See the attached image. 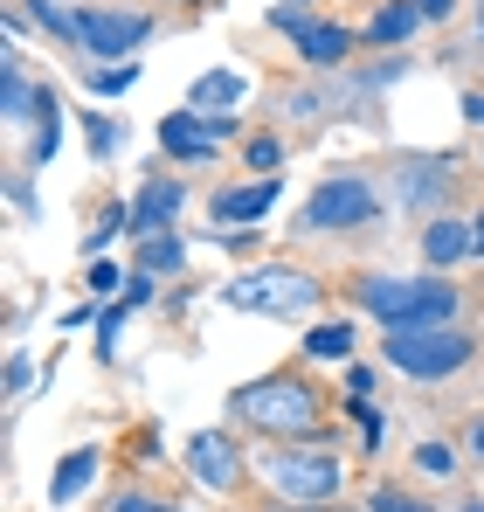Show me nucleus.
<instances>
[{
	"instance_id": "obj_44",
	"label": "nucleus",
	"mask_w": 484,
	"mask_h": 512,
	"mask_svg": "<svg viewBox=\"0 0 484 512\" xmlns=\"http://www.w3.org/2000/svg\"><path fill=\"white\" fill-rule=\"evenodd\" d=\"M471 450H478V457H484V416H478V423H471Z\"/></svg>"
},
{
	"instance_id": "obj_47",
	"label": "nucleus",
	"mask_w": 484,
	"mask_h": 512,
	"mask_svg": "<svg viewBox=\"0 0 484 512\" xmlns=\"http://www.w3.org/2000/svg\"><path fill=\"white\" fill-rule=\"evenodd\" d=\"M305 7H312V0H305Z\"/></svg>"
},
{
	"instance_id": "obj_45",
	"label": "nucleus",
	"mask_w": 484,
	"mask_h": 512,
	"mask_svg": "<svg viewBox=\"0 0 484 512\" xmlns=\"http://www.w3.org/2000/svg\"><path fill=\"white\" fill-rule=\"evenodd\" d=\"M464 512H484V499H471V506H464Z\"/></svg>"
},
{
	"instance_id": "obj_25",
	"label": "nucleus",
	"mask_w": 484,
	"mask_h": 512,
	"mask_svg": "<svg viewBox=\"0 0 484 512\" xmlns=\"http://www.w3.org/2000/svg\"><path fill=\"white\" fill-rule=\"evenodd\" d=\"M139 84V63H83V90L90 97H125Z\"/></svg>"
},
{
	"instance_id": "obj_43",
	"label": "nucleus",
	"mask_w": 484,
	"mask_h": 512,
	"mask_svg": "<svg viewBox=\"0 0 484 512\" xmlns=\"http://www.w3.org/2000/svg\"><path fill=\"white\" fill-rule=\"evenodd\" d=\"M471 243H478V256H484V208L471 215Z\"/></svg>"
},
{
	"instance_id": "obj_12",
	"label": "nucleus",
	"mask_w": 484,
	"mask_h": 512,
	"mask_svg": "<svg viewBox=\"0 0 484 512\" xmlns=\"http://www.w3.org/2000/svg\"><path fill=\"white\" fill-rule=\"evenodd\" d=\"M180 208H187V180H180V173H146L139 194H132V236H166V229H180Z\"/></svg>"
},
{
	"instance_id": "obj_3",
	"label": "nucleus",
	"mask_w": 484,
	"mask_h": 512,
	"mask_svg": "<svg viewBox=\"0 0 484 512\" xmlns=\"http://www.w3.org/2000/svg\"><path fill=\"white\" fill-rule=\"evenodd\" d=\"M229 416L249 429H263L270 443L284 436H319V388L305 374H263V381H242L229 395Z\"/></svg>"
},
{
	"instance_id": "obj_35",
	"label": "nucleus",
	"mask_w": 484,
	"mask_h": 512,
	"mask_svg": "<svg viewBox=\"0 0 484 512\" xmlns=\"http://www.w3.org/2000/svg\"><path fill=\"white\" fill-rule=\"evenodd\" d=\"M118 305H125V312H146V305H153V270H132V284H125Z\"/></svg>"
},
{
	"instance_id": "obj_38",
	"label": "nucleus",
	"mask_w": 484,
	"mask_h": 512,
	"mask_svg": "<svg viewBox=\"0 0 484 512\" xmlns=\"http://www.w3.org/2000/svg\"><path fill=\"white\" fill-rule=\"evenodd\" d=\"M415 7H422V21H450L464 0H415Z\"/></svg>"
},
{
	"instance_id": "obj_21",
	"label": "nucleus",
	"mask_w": 484,
	"mask_h": 512,
	"mask_svg": "<svg viewBox=\"0 0 484 512\" xmlns=\"http://www.w3.org/2000/svg\"><path fill=\"white\" fill-rule=\"evenodd\" d=\"M21 7H28V21H35L42 35H56V42L83 49V21H77V7H83V0H21Z\"/></svg>"
},
{
	"instance_id": "obj_40",
	"label": "nucleus",
	"mask_w": 484,
	"mask_h": 512,
	"mask_svg": "<svg viewBox=\"0 0 484 512\" xmlns=\"http://www.w3.org/2000/svg\"><path fill=\"white\" fill-rule=\"evenodd\" d=\"M464 118H471V125L484 132V90H464Z\"/></svg>"
},
{
	"instance_id": "obj_33",
	"label": "nucleus",
	"mask_w": 484,
	"mask_h": 512,
	"mask_svg": "<svg viewBox=\"0 0 484 512\" xmlns=\"http://www.w3.org/2000/svg\"><path fill=\"white\" fill-rule=\"evenodd\" d=\"M111 512H180V506H166V499H153V492L125 485V492H111Z\"/></svg>"
},
{
	"instance_id": "obj_36",
	"label": "nucleus",
	"mask_w": 484,
	"mask_h": 512,
	"mask_svg": "<svg viewBox=\"0 0 484 512\" xmlns=\"http://www.w3.org/2000/svg\"><path fill=\"white\" fill-rule=\"evenodd\" d=\"M346 395H374V367L353 360V367H346Z\"/></svg>"
},
{
	"instance_id": "obj_20",
	"label": "nucleus",
	"mask_w": 484,
	"mask_h": 512,
	"mask_svg": "<svg viewBox=\"0 0 484 512\" xmlns=\"http://www.w3.org/2000/svg\"><path fill=\"white\" fill-rule=\"evenodd\" d=\"M242 97H249V77L242 70H208V77H194V90H187L194 111H236Z\"/></svg>"
},
{
	"instance_id": "obj_41",
	"label": "nucleus",
	"mask_w": 484,
	"mask_h": 512,
	"mask_svg": "<svg viewBox=\"0 0 484 512\" xmlns=\"http://www.w3.org/2000/svg\"><path fill=\"white\" fill-rule=\"evenodd\" d=\"M471 49L484 56V0H478V14H471Z\"/></svg>"
},
{
	"instance_id": "obj_30",
	"label": "nucleus",
	"mask_w": 484,
	"mask_h": 512,
	"mask_svg": "<svg viewBox=\"0 0 484 512\" xmlns=\"http://www.w3.org/2000/svg\"><path fill=\"white\" fill-rule=\"evenodd\" d=\"M367 512H436V506L415 499V492H402V485H374V492H367Z\"/></svg>"
},
{
	"instance_id": "obj_34",
	"label": "nucleus",
	"mask_w": 484,
	"mask_h": 512,
	"mask_svg": "<svg viewBox=\"0 0 484 512\" xmlns=\"http://www.w3.org/2000/svg\"><path fill=\"white\" fill-rule=\"evenodd\" d=\"M7 208H14L21 222L35 215V187H28V167H21V173H7Z\"/></svg>"
},
{
	"instance_id": "obj_4",
	"label": "nucleus",
	"mask_w": 484,
	"mask_h": 512,
	"mask_svg": "<svg viewBox=\"0 0 484 512\" xmlns=\"http://www.w3.org/2000/svg\"><path fill=\"white\" fill-rule=\"evenodd\" d=\"M381 360L408 374V381H450V374H464L471 360H478V340L450 319V326H388L381 333Z\"/></svg>"
},
{
	"instance_id": "obj_10",
	"label": "nucleus",
	"mask_w": 484,
	"mask_h": 512,
	"mask_svg": "<svg viewBox=\"0 0 484 512\" xmlns=\"http://www.w3.org/2000/svg\"><path fill=\"white\" fill-rule=\"evenodd\" d=\"M450 187H457V160L450 153H422V160H402L395 167V194H402L408 215H422V222H436V215H450Z\"/></svg>"
},
{
	"instance_id": "obj_1",
	"label": "nucleus",
	"mask_w": 484,
	"mask_h": 512,
	"mask_svg": "<svg viewBox=\"0 0 484 512\" xmlns=\"http://www.w3.org/2000/svg\"><path fill=\"white\" fill-rule=\"evenodd\" d=\"M353 305L388 333V326H450L464 312L457 284L436 270V277H395V270H367L353 277Z\"/></svg>"
},
{
	"instance_id": "obj_6",
	"label": "nucleus",
	"mask_w": 484,
	"mask_h": 512,
	"mask_svg": "<svg viewBox=\"0 0 484 512\" xmlns=\"http://www.w3.org/2000/svg\"><path fill=\"white\" fill-rule=\"evenodd\" d=\"M367 222H381V187L367 173H332L325 187H312V201L298 208L305 236H346V229H367Z\"/></svg>"
},
{
	"instance_id": "obj_11",
	"label": "nucleus",
	"mask_w": 484,
	"mask_h": 512,
	"mask_svg": "<svg viewBox=\"0 0 484 512\" xmlns=\"http://www.w3.org/2000/svg\"><path fill=\"white\" fill-rule=\"evenodd\" d=\"M277 194H284V180H236V187H215V201H208V222L215 229H263L270 222V208H277Z\"/></svg>"
},
{
	"instance_id": "obj_7",
	"label": "nucleus",
	"mask_w": 484,
	"mask_h": 512,
	"mask_svg": "<svg viewBox=\"0 0 484 512\" xmlns=\"http://www.w3.org/2000/svg\"><path fill=\"white\" fill-rule=\"evenodd\" d=\"M222 139H236V111H166L160 118V153L173 167H215Z\"/></svg>"
},
{
	"instance_id": "obj_19",
	"label": "nucleus",
	"mask_w": 484,
	"mask_h": 512,
	"mask_svg": "<svg viewBox=\"0 0 484 512\" xmlns=\"http://www.w3.org/2000/svg\"><path fill=\"white\" fill-rule=\"evenodd\" d=\"M353 346H360V326H353V319H319V326L305 333V360H319V367H346Z\"/></svg>"
},
{
	"instance_id": "obj_18",
	"label": "nucleus",
	"mask_w": 484,
	"mask_h": 512,
	"mask_svg": "<svg viewBox=\"0 0 484 512\" xmlns=\"http://www.w3.org/2000/svg\"><path fill=\"white\" fill-rule=\"evenodd\" d=\"M63 153V90L42 84V104H35V139H28V167H56Z\"/></svg>"
},
{
	"instance_id": "obj_22",
	"label": "nucleus",
	"mask_w": 484,
	"mask_h": 512,
	"mask_svg": "<svg viewBox=\"0 0 484 512\" xmlns=\"http://www.w3.org/2000/svg\"><path fill=\"white\" fill-rule=\"evenodd\" d=\"M139 270H153V277H180V270H187V243H180V229H166V236H139Z\"/></svg>"
},
{
	"instance_id": "obj_17",
	"label": "nucleus",
	"mask_w": 484,
	"mask_h": 512,
	"mask_svg": "<svg viewBox=\"0 0 484 512\" xmlns=\"http://www.w3.org/2000/svg\"><path fill=\"white\" fill-rule=\"evenodd\" d=\"M422 28H429V21H422L415 0H381V7L367 14V42H374V49H402L408 35H422Z\"/></svg>"
},
{
	"instance_id": "obj_26",
	"label": "nucleus",
	"mask_w": 484,
	"mask_h": 512,
	"mask_svg": "<svg viewBox=\"0 0 484 512\" xmlns=\"http://www.w3.org/2000/svg\"><path fill=\"white\" fill-rule=\"evenodd\" d=\"M83 146H90V160L104 167V160L125 146V125H118V118H104V111H83Z\"/></svg>"
},
{
	"instance_id": "obj_9",
	"label": "nucleus",
	"mask_w": 484,
	"mask_h": 512,
	"mask_svg": "<svg viewBox=\"0 0 484 512\" xmlns=\"http://www.w3.org/2000/svg\"><path fill=\"white\" fill-rule=\"evenodd\" d=\"M187 478H194L201 492L229 499L242 478H249V457H242V443L229 429H201V436H187Z\"/></svg>"
},
{
	"instance_id": "obj_16",
	"label": "nucleus",
	"mask_w": 484,
	"mask_h": 512,
	"mask_svg": "<svg viewBox=\"0 0 484 512\" xmlns=\"http://www.w3.org/2000/svg\"><path fill=\"white\" fill-rule=\"evenodd\" d=\"M464 256H478L471 215H436V222H422V263H429V270H450V263H464Z\"/></svg>"
},
{
	"instance_id": "obj_13",
	"label": "nucleus",
	"mask_w": 484,
	"mask_h": 512,
	"mask_svg": "<svg viewBox=\"0 0 484 512\" xmlns=\"http://www.w3.org/2000/svg\"><path fill=\"white\" fill-rule=\"evenodd\" d=\"M35 104H42V84L28 77L21 42H7V49H0V118H7V125H35Z\"/></svg>"
},
{
	"instance_id": "obj_31",
	"label": "nucleus",
	"mask_w": 484,
	"mask_h": 512,
	"mask_svg": "<svg viewBox=\"0 0 484 512\" xmlns=\"http://www.w3.org/2000/svg\"><path fill=\"white\" fill-rule=\"evenodd\" d=\"M312 21H319V14H312L305 0H277V7H270V28H277V35H291V42H298Z\"/></svg>"
},
{
	"instance_id": "obj_27",
	"label": "nucleus",
	"mask_w": 484,
	"mask_h": 512,
	"mask_svg": "<svg viewBox=\"0 0 484 512\" xmlns=\"http://www.w3.org/2000/svg\"><path fill=\"white\" fill-rule=\"evenodd\" d=\"M242 160H249V173L277 180V173H284V139H277V132H256V139L242 146Z\"/></svg>"
},
{
	"instance_id": "obj_46",
	"label": "nucleus",
	"mask_w": 484,
	"mask_h": 512,
	"mask_svg": "<svg viewBox=\"0 0 484 512\" xmlns=\"http://www.w3.org/2000/svg\"><path fill=\"white\" fill-rule=\"evenodd\" d=\"M339 512H353V506H339ZM360 512H367V506H360Z\"/></svg>"
},
{
	"instance_id": "obj_42",
	"label": "nucleus",
	"mask_w": 484,
	"mask_h": 512,
	"mask_svg": "<svg viewBox=\"0 0 484 512\" xmlns=\"http://www.w3.org/2000/svg\"><path fill=\"white\" fill-rule=\"evenodd\" d=\"M270 512H339V499H332V506H291V499H277Z\"/></svg>"
},
{
	"instance_id": "obj_8",
	"label": "nucleus",
	"mask_w": 484,
	"mask_h": 512,
	"mask_svg": "<svg viewBox=\"0 0 484 512\" xmlns=\"http://www.w3.org/2000/svg\"><path fill=\"white\" fill-rule=\"evenodd\" d=\"M77 21H83V56H104V63H132V49H146L153 42V14H132V7H97V0H83L77 7Z\"/></svg>"
},
{
	"instance_id": "obj_28",
	"label": "nucleus",
	"mask_w": 484,
	"mask_h": 512,
	"mask_svg": "<svg viewBox=\"0 0 484 512\" xmlns=\"http://www.w3.org/2000/svg\"><path fill=\"white\" fill-rule=\"evenodd\" d=\"M415 471H429V478H450V471H457V450H450L443 436H422V443H415Z\"/></svg>"
},
{
	"instance_id": "obj_14",
	"label": "nucleus",
	"mask_w": 484,
	"mask_h": 512,
	"mask_svg": "<svg viewBox=\"0 0 484 512\" xmlns=\"http://www.w3.org/2000/svg\"><path fill=\"white\" fill-rule=\"evenodd\" d=\"M97 478H104V443H77V450L49 471V506H77V499H90Z\"/></svg>"
},
{
	"instance_id": "obj_5",
	"label": "nucleus",
	"mask_w": 484,
	"mask_h": 512,
	"mask_svg": "<svg viewBox=\"0 0 484 512\" xmlns=\"http://www.w3.org/2000/svg\"><path fill=\"white\" fill-rule=\"evenodd\" d=\"M319 298H325V284L305 263H256V270H242V277L222 284V305L263 312V319H298V312H312Z\"/></svg>"
},
{
	"instance_id": "obj_15",
	"label": "nucleus",
	"mask_w": 484,
	"mask_h": 512,
	"mask_svg": "<svg viewBox=\"0 0 484 512\" xmlns=\"http://www.w3.org/2000/svg\"><path fill=\"white\" fill-rule=\"evenodd\" d=\"M353 49H360V35H353V28H339V21H312V28L298 35L305 70H325V77H339V70L353 63Z\"/></svg>"
},
{
	"instance_id": "obj_39",
	"label": "nucleus",
	"mask_w": 484,
	"mask_h": 512,
	"mask_svg": "<svg viewBox=\"0 0 484 512\" xmlns=\"http://www.w3.org/2000/svg\"><path fill=\"white\" fill-rule=\"evenodd\" d=\"M77 326H97V312H90V305H70V312H63V333H77Z\"/></svg>"
},
{
	"instance_id": "obj_37",
	"label": "nucleus",
	"mask_w": 484,
	"mask_h": 512,
	"mask_svg": "<svg viewBox=\"0 0 484 512\" xmlns=\"http://www.w3.org/2000/svg\"><path fill=\"white\" fill-rule=\"evenodd\" d=\"M132 457H146V464H153V457H160V429H139V436H132Z\"/></svg>"
},
{
	"instance_id": "obj_24",
	"label": "nucleus",
	"mask_w": 484,
	"mask_h": 512,
	"mask_svg": "<svg viewBox=\"0 0 484 512\" xmlns=\"http://www.w3.org/2000/svg\"><path fill=\"white\" fill-rule=\"evenodd\" d=\"M125 284H132V270H125V263H111V256H90V270H83V291H90L97 305L125 298Z\"/></svg>"
},
{
	"instance_id": "obj_23",
	"label": "nucleus",
	"mask_w": 484,
	"mask_h": 512,
	"mask_svg": "<svg viewBox=\"0 0 484 512\" xmlns=\"http://www.w3.org/2000/svg\"><path fill=\"white\" fill-rule=\"evenodd\" d=\"M118 236H132V201H104L97 208V229L83 236V256H104Z\"/></svg>"
},
{
	"instance_id": "obj_32",
	"label": "nucleus",
	"mask_w": 484,
	"mask_h": 512,
	"mask_svg": "<svg viewBox=\"0 0 484 512\" xmlns=\"http://www.w3.org/2000/svg\"><path fill=\"white\" fill-rule=\"evenodd\" d=\"M28 388H35V353L14 346V353H7V402H21Z\"/></svg>"
},
{
	"instance_id": "obj_2",
	"label": "nucleus",
	"mask_w": 484,
	"mask_h": 512,
	"mask_svg": "<svg viewBox=\"0 0 484 512\" xmlns=\"http://www.w3.org/2000/svg\"><path fill=\"white\" fill-rule=\"evenodd\" d=\"M256 478H263V492H277L291 506H332L346 492V464H339V450L325 436H298V443L263 450L256 457Z\"/></svg>"
},
{
	"instance_id": "obj_29",
	"label": "nucleus",
	"mask_w": 484,
	"mask_h": 512,
	"mask_svg": "<svg viewBox=\"0 0 484 512\" xmlns=\"http://www.w3.org/2000/svg\"><path fill=\"white\" fill-rule=\"evenodd\" d=\"M118 333H125V305H97V360H118Z\"/></svg>"
}]
</instances>
